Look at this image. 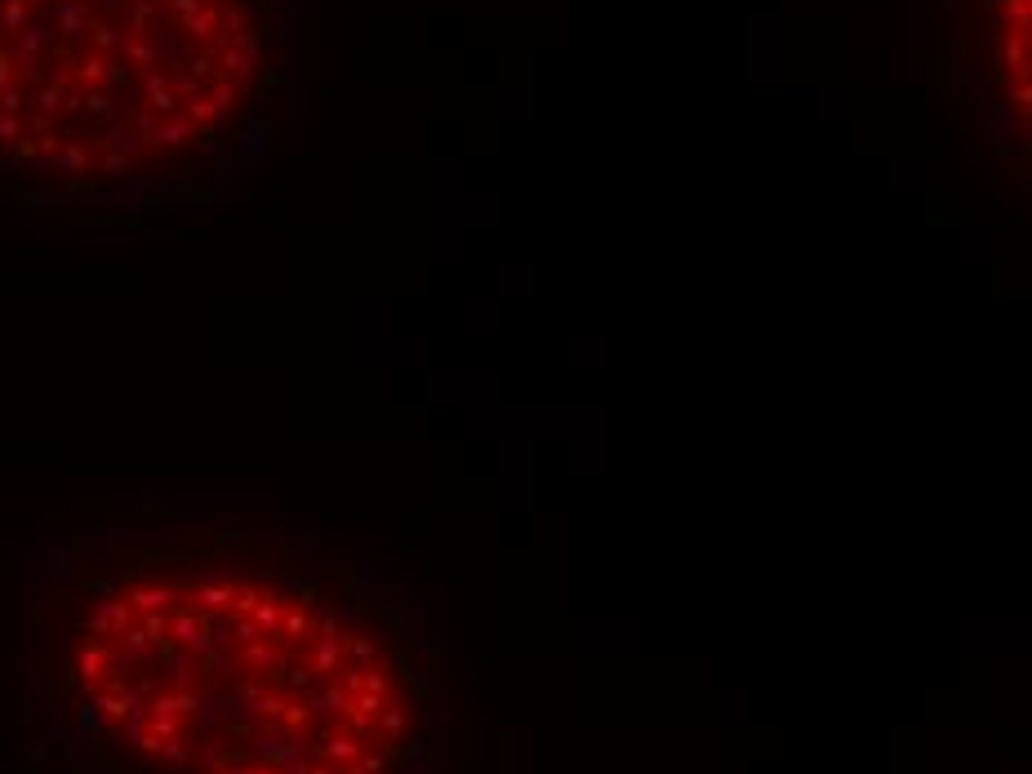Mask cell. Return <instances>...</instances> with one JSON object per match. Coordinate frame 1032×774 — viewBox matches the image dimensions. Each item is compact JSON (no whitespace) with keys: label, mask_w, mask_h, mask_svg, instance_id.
<instances>
[{"label":"cell","mask_w":1032,"mask_h":774,"mask_svg":"<svg viewBox=\"0 0 1032 774\" xmlns=\"http://www.w3.org/2000/svg\"><path fill=\"white\" fill-rule=\"evenodd\" d=\"M241 543L143 548L85 583V743L165 774H392L423 712L405 632L347 565H241Z\"/></svg>","instance_id":"obj_1"},{"label":"cell","mask_w":1032,"mask_h":774,"mask_svg":"<svg viewBox=\"0 0 1032 774\" xmlns=\"http://www.w3.org/2000/svg\"><path fill=\"white\" fill-rule=\"evenodd\" d=\"M290 112L285 0H0V201L210 205Z\"/></svg>","instance_id":"obj_2"}]
</instances>
